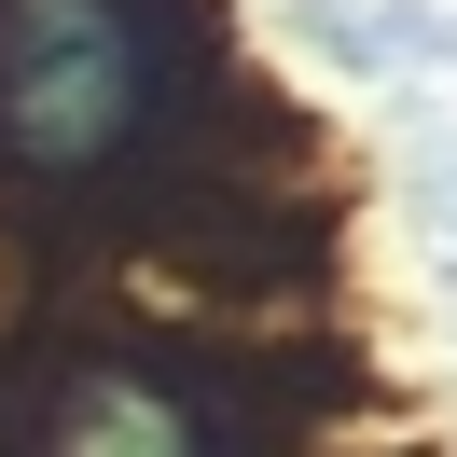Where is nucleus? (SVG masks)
<instances>
[{
  "label": "nucleus",
  "mask_w": 457,
  "mask_h": 457,
  "mask_svg": "<svg viewBox=\"0 0 457 457\" xmlns=\"http://www.w3.org/2000/svg\"><path fill=\"white\" fill-rule=\"evenodd\" d=\"M139 125V29L125 0H0V153L97 167Z\"/></svg>",
  "instance_id": "obj_1"
}]
</instances>
